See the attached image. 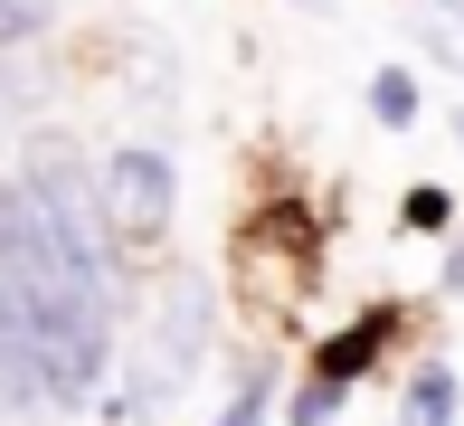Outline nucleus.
I'll return each instance as SVG.
<instances>
[{"mask_svg":"<svg viewBox=\"0 0 464 426\" xmlns=\"http://www.w3.org/2000/svg\"><path fill=\"white\" fill-rule=\"evenodd\" d=\"M266 389H276V370H246V379H237V398L218 408V426H266Z\"/></svg>","mask_w":464,"mask_h":426,"instance_id":"obj_8","label":"nucleus"},{"mask_svg":"<svg viewBox=\"0 0 464 426\" xmlns=\"http://www.w3.org/2000/svg\"><path fill=\"white\" fill-rule=\"evenodd\" d=\"M455 142H464V114H455Z\"/></svg>","mask_w":464,"mask_h":426,"instance_id":"obj_12","label":"nucleus"},{"mask_svg":"<svg viewBox=\"0 0 464 426\" xmlns=\"http://www.w3.org/2000/svg\"><path fill=\"white\" fill-rule=\"evenodd\" d=\"M389 341H398V313H389V304H370V313H361L351 332H332L323 351H313V370H323V379H342V389H351V379H361L370 360L389 351Z\"/></svg>","mask_w":464,"mask_h":426,"instance_id":"obj_3","label":"nucleus"},{"mask_svg":"<svg viewBox=\"0 0 464 426\" xmlns=\"http://www.w3.org/2000/svg\"><path fill=\"white\" fill-rule=\"evenodd\" d=\"M446 294H464V237L446 247Z\"/></svg>","mask_w":464,"mask_h":426,"instance_id":"obj_11","label":"nucleus"},{"mask_svg":"<svg viewBox=\"0 0 464 426\" xmlns=\"http://www.w3.org/2000/svg\"><path fill=\"white\" fill-rule=\"evenodd\" d=\"M10 237H19V180H0V266H10Z\"/></svg>","mask_w":464,"mask_h":426,"instance_id":"obj_10","label":"nucleus"},{"mask_svg":"<svg viewBox=\"0 0 464 426\" xmlns=\"http://www.w3.org/2000/svg\"><path fill=\"white\" fill-rule=\"evenodd\" d=\"M104 208H114V237H161V228H171V208H180L171 152H152V142L104 152Z\"/></svg>","mask_w":464,"mask_h":426,"instance_id":"obj_1","label":"nucleus"},{"mask_svg":"<svg viewBox=\"0 0 464 426\" xmlns=\"http://www.w3.org/2000/svg\"><path fill=\"white\" fill-rule=\"evenodd\" d=\"M342 398H351L342 379H323V370H313L304 389H294V426H332V417H342Z\"/></svg>","mask_w":464,"mask_h":426,"instance_id":"obj_7","label":"nucleus"},{"mask_svg":"<svg viewBox=\"0 0 464 426\" xmlns=\"http://www.w3.org/2000/svg\"><path fill=\"white\" fill-rule=\"evenodd\" d=\"M370 114L389 123V133H398V123H417V76H408V67H379V76H370Z\"/></svg>","mask_w":464,"mask_h":426,"instance_id":"obj_5","label":"nucleus"},{"mask_svg":"<svg viewBox=\"0 0 464 426\" xmlns=\"http://www.w3.org/2000/svg\"><path fill=\"white\" fill-rule=\"evenodd\" d=\"M57 19V0H0V48H19V38H38Z\"/></svg>","mask_w":464,"mask_h":426,"instance_id":"obj_9","label":"nucleus"},{"mask_svg":"<svg viewBox=\"0 0 464 426\" xmlns=\"http://www.w3.org/2000/svg\"><path fill=\"white\" fill-rule=\"evenodd\" d=\"M408 426H464V417H455V370H446V360H427V370L408 379Z\"/></svg>","mask_w":464,"mask_h":426,"instance_id":"obj_4","label":"nucleus"},{"mask_svg":"<svg viewBox=\"0 0 464 426\" xmlns=\"http://www.w3.org/2000/svg\"><path fill=\"white\" fill-rule=\"evenodd\" d=\"M398 218H408L417 237H446V228H455V199H446V189H436V180H417L408 199H398Z\"/></svg>","mask_w":464,"mask_h":426,"instance_id":"obj_6","label":"nucleus"},{"mask_svg":"<svg viewBox=\"0 0 464 426\" xmlns=\"http://www.w3.org/2000/svg\"><path fill=\"white\" fill-rule=\"evenodd\" d=\"M199 341H208V294H199V285H171V294H161V313H152V351H142V379L123 389V408L171 398L180 379H189V360H199Z\"/></svg>","mask_w":464,"mask_h":426,"instance_id":"obj_2","label":"nucleus"}]
</instances>
